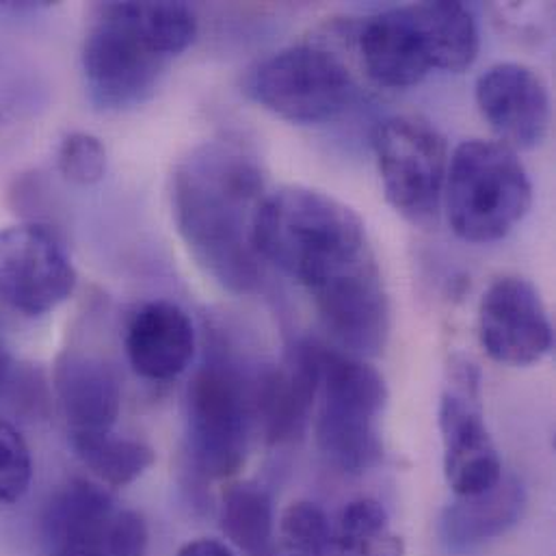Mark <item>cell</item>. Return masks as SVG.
Returning a JSON list of instances; mask_svg holds the SVG:
<instances>
[{
	"instance_id": "obj_1",
	"label": "cell",
	"mask_w": 556,
	"mask_h": 556,
	"mask_svg": "<svg viewBox=\"0 0 556 556\" xmlns=\"http://www.w3.org/2000/svg\"><path fill=\"white\" fill-rule=\"evenodd\" d=\"M263 261L303 286L331 338L353 357L379 355L390 336V299L364 222L340 200L286 187L267 195L254 228Z\"/></svg>"
},
{
	"instance_id": "obj_2",
	"label": "cell",
	"mask_w": 556,
	"mask_h": 556,
	"mask_svg": "<svg viewBox=\"0 0 556 556\" xmlns=\"http://www.w3.org/2000/svg\"><path fill=\"white\" fill-rule=\"evenodd\" d=\"M265 198L261 163L235 141L198 146L172 178V211L185 245L211 278L239 294L261 281L254 228Z\"/></svg>"
},
{
	"instance_id": "obj_3",
	"label": "cell",
	"mask_w": 556,
	"mask_h": 556,
	"mask_svg": "<svg viewBox=\"0 0 556 556\" xmlns=\"http://www.w3.org/2000/svg\"><path fill=\"white\" fill-rule=\"evenodd\" d=\"M198 37L185 2H106L96 9L83 46L89 100L104 111L146 102L169 61Z\"/></svg>"
},
{
	"instance_id": "obj_4",
	"label": "cell",
	"mask_w": 556,
	"mask_h": 556,
	"mask_svg": "<svg viewBox=\"0 0 556 556\" xmlns=\"http://www.w3.org/2000/svg\"><path fill=\"white\" fill-rule=\"evenodd\" d=\"M444 198L459 239L494 243L527 217L533 187L516 150L501 141L468 139L448 159Z\"/></svg>"
},
{
	"instance_id": "obj_5",
	"label": "cell",
	"mask_w": 556,
	"mask_h": 556,
	"mask_svg": "<svg viewBox=\"0 0 556 556\" xmlns=\"http://www.w3.org/2000/svg\"><path fill=\"white\" fill-rule=\"evenodd\" d=\"M320 414L316 442L338 470L362 475L383 455L379 416L388 401L383 377L364 359L329 351L320 353Z\"/></svg>"
},
{
	"instance_id": "obj_6",
	"label": "cell",
	"mask_w": 556,
	"mask_h": 556,
	"mask_svg": "<svg viewBox=\"0 0 556 556\" xmlns=\"http://www.w3.org/2000/svg\"><path fill=\"white\" fill-rule=\"evenodd\" d=\"M254 427V383L230 357L213 351L187 388V440L198 472L208 479L237 475Z\"/></svg>"
},
{
	"instance_id": "obj_7",
	"label": "cell",
	"mask_w": 556,
	"mask_h": 556,
	"mask_svg": "<svg viewBox=\"0 0 556 556\" xmlns=\"http://www.w3.org/2000/svg\"><path fill=\"white\" fill-rule=\"evenodd\" d=\"M372 148L386 200L407 222L429 226L440 211L448 146L425 117L394 115L375 128Z\"/></svg>"
},
{
	"instance_id": "obj_8",
	"label": "cell",
	"mask_w": 556,
	"mask_h": 556,
	"mask_svg": "<svg viewBox=\"0 0 556 556\" xmlns=\"http://www.w3.org/2000/svg\"><path fill=\"white\" fill-rule=\"evenodd\" d=\"M248 93L292 124L338 117L355 98L349 67L318 46H290L261 61L248 76Z\"/></svg>"
},
{
	"instance_id": "obj_9",
	"label": "cell",
	"mask_w": 556,
	"mask_h": 556,
	"mask_svg": "<svg viewBox=\"0 0 556 556\" xmlns=\"http://www.w3.org/2000/svg\"><path fill=\"white\" fill-rule=\"evenodd\" d=\"M74 288L72 258L52 230L39 224L0 230V301L24 316H43Z\"/></svg>"
},
{
	"instance_id": "obj_10",
	"label": "cell",
	"mask_w": 556,
	"mask_h": 556,
	"mask_svg": "<svg viewBox=\"0 0 556 556\" xmlns=\"http://www.w3.org/2000/svg\"><path fill=\"white\" fill-rule=\"evenodd\" d=\"M479 342L505 366H531L553 351V323L529 279L505 276L485 290L479 305Z\"/></svg>"
},
{
	"instance_id": "obj_11",
	"label": "cell",
	"mask_w": 556,
	"mask_h": 556,
	"mask_svg": "<svg viewBox=\"0 0 556 556\" xmlns=\"http://www.w3.org/2000/svg\"><path fill=\"white\" fill-rule=\"evenodd\" d=\"M477 104L501 143L511 150L538 148L548 135L551 93L529 65H492L477 80Z\"/></svg>"
},
{
	"instance_id": "obj_12",
	"label": "cell",
	"mask_w": 556,
	"mask_h": 556,
	"mask_svg": "<svg viewBox=\"0 0 556 556\" xmlns=\"http://www.w3.org/2000/svg\"><path fill=\"white\" fill-rule=\"evenodd\" d=\"M320 353L314 342L296 344L283 366L263 372L254 381L256 425L269 444L301 435L320 386Z\"/></svg>"
},
{
	"instance_id": "obj_13",
	"label": "cell",
	"mask_w": 556,
	"mask_h": 556,
	"mask_svg": "<svg viewBox=\"0 0 556 556\" xmlns=\"http://www.w3.org/2000/svg\"><path fill=\"white\" fill-rule=\"evenodd\" d=\"M52 388L70 438L113 431L122 409V383L102 357L80 351L61 353Z\"/></svg>"
},
{
	"instance_id": "obj_14",
	"label": "cell",
	"mask_w": 556,
	"mask_h": 556,
	"mask_svg": "<svg viewBox=\"0 0 556 556\" xmlns=\"http://www.w3.org/2000/svg\"><path fill=\"white\" fill-rule=\"evenodd\" d=\"M444 477L455 496H477L503 479V462L477 407L453 392L440 401Z\"/></svg>"
},
{
	"instance_id": "obj_15",
	"label": "cell",
	"mask_w": 556,
	"mask_h": 556,
	"mask_svg": "<svg viewBox=\"0 0 556 556\" xmlns=\"http://www.w3.org/2000/svg\"><path fill=\"white\" fill-rule=\"evenodd\" d=\"M126 355L132 370L150 381L182 375L195 353L191 316L172 301H148L126 327Z\"/></svg>"
},
{
	"instance_id": "obj_16",
	"label": "cell",
	"mask_w": 556,
	"mask_h": 556,
	"mask_svg": "<svg viewBox=\"0 0 556 556\" xmlns=\"http://www.w3.org/2000/svg\"><path fill=\"white\" fill-rule=\"evenodd\" d=\"M359 54L370 78L392 89L418 85L431 70L409 7L390 9L370 17L359 33Z\"/></svg>"
},
{
	"instance_id": "obj_17",
	"label": "cell",
	"mask_w": 556,
	"mask_h": 556,
	"mask_svg": "<svg viewBox=\"0 0 556 556\" xmlns=\"http://www.w3.org/2000/svg\"><path fill=\"white\" fill-rule=\"evenodd\" d=\"M527 509V492L518 479H501L477 496H457L442 516V535L455 551L477 548L507 535L520 525Z\"/></svg>"
},
{
	"instance_id": "obj_18",
	"label": "cell",
	"mask_w": 556,
	"mask_h": 556,
	"mask_svg": "<svg viewBox=\"0 0 556 556\" xmlns=\"http://www.w3.org/2000/svg\"><path fill=\"white\" fill-rule=\"evenodd\" d=\"M414 22L422 35L431 70L462 72L479 54V26L472 11L462 2H418L409 4Z\"/></svg>"
},
{
	"instance_id": "obj_19",
	"label": "cell",
	"mask_w": 556,
	"mask_h": 556,
	"mask_svg": "<svg viewBox=\"0 0 556 556\" xmlns=\"http://www.w3.org/2000/svg\"><path fill=\"white\" fill-rule=\"evenodd\" d=\"M119 509L109 490L85 479L61 485L46 505L43 535L52 551L70 546L102 529Z\"/></svg>"
},
{
	"instance_id": "obj_20",
	"label": "cell",
	"mask_w": 556,
	"mask_h": 556,
	"mask_svg": "<svg viewBox=\"0 0 556 556\" xmlns=\"http://www.w3.org/2000/svg\"><path fill=\"white\" fill-rule=\"evenodd\" d=\"M222 529L248 556H271L276 551V514L269 492L258 483H237L224 492Z\"/></svg>"
},
{
	"instance_id": "obj_21",
	"label": "cell",
	"mask_w": 556,
	"mask_h": 556,
	"mask_svg": "<svg viewBox=\"0 0 556 556\" xmlns=\"http://www.w3.org/2000/svg\"><path fill=\"white\" fill-rule=\"evenodd\" d=\"M70 444L83 466L111 488L135 483L154 464V451L148 444L115 435L113 431L70 438Z\"/></svg>"
},
{
	"instance_id": "obj_22",
	"label": "cell",
	"mask_w": 556,
	"mask_h": 556,
	"mask_svg": "<svg viewBox=\"0 0 556 556\" xmlns=\"http://www.w3.org/2000/svg\"><path fill=\"white\" fill-rule=\"evenodd\" d=\"M390 533L388 511L372 498L349 503L331 525L329 556H366L368 551Z\"/></svg>"
},
{
	"instance_id": "obj_23",
	"label": "cell",
	"mask_w": 556,
	"mask_h": 556,
	"mask_svg": "<svg viewBox=\"0 0 556 556\" xmlns=\"http://www.w3.org/2000/svg\"><path fill=\"white\" fill-rule=\"evenodd\" d=\"M148 527L135 511L117 509L115 516L96 533L50 556H146Z\"/></svg>"
},
{
	"instance_id": "obj_24",
	"label": "cell",
	"mask_w": 556,
	"mask_h": 556,
	"mask_svg": "<svg viewBox=\"0 0 556 556\" xmlns=\"http://www.w3.org/2000/svg\"><path fill=\"white\" fill-rule=\"evenodd\" d=\"M278 540L286 556H329L331 522L316 503L299 501L281 514Z\"/></svg>"
},
{
	"instance_id": "obj_25",
	"label": "cell",
	"mask_w": 556,
	"mask_h": 556,
	"mask_svg": "<svg viewBox=\"0 0 556 556\" xmlns=\"http://www.w3.org/2000/svg\"><path fill=\"white\" fill-rule=\"evenodd\" d=\"M56 167L72 185H98L106 174V148L96 135L70 132L59 146Z\"/></svg>"
},
{
	"instance_id": "obj_26",
	"label": "cell",
	"mask_w": 556,
	"mask_h": 556,
	"mask_svg": "<svg viewBox=\"0 0 556 556\" xmlns=\"http://www.w3.org/2000/svg\"><path fill=\"white\" fill-rule=\"evenodd\" d=\"M33 457L22 433L0 420V505L22 501L30 488Z\"/></svg>"
},
{
	"instance_id": "obj_27",
	"label": "cell",
	"mask_w": 556,
	"mask_h": 556,
	"mask_svg": "<svg viewBox=\"0 0 556 556\" xmlns=\"http://www.w3.org/2000/svg\"><path fill=\"white\" fill-rule=\"evenodd\" d=\"M178 556H235L232 551L217 542V540H206V538H200V540H193L189 544H185L180 548Z\"/></svg>"
},
{
	"instance_id": "obj_28",
	"label": "cell",
	"mask_w": 556,
	"mask_h": 556,
	"mask_svg": "<svg viewBox=\"0 0 556 556\" xmlns=\"http://www.w3.org/2000/svg\"><path fill=\"white\" fill-rule=\"evenodd\" d=\"M13 375H15V364H13V357H11L7 344L2 342V336H0V399L11 388Z\"/></svg>"
}]
</instances>
